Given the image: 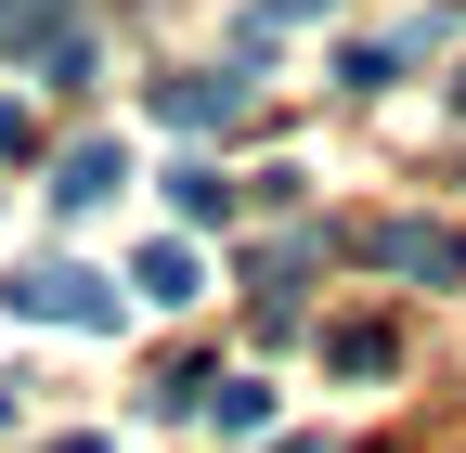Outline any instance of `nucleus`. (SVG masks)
<instances>
[{
  "label": "nucleus",
  "mask_w": 466,
  "mask_h": 453,
  "mask_svg": "<svg viewBox=\"0 0 466 453\" xmlns=\"http://www.w3.org/2000/svg\"><path fill=\"white\" fill-rule=\"evenodd\" d=\"M143 298H168V311L195 298V247H182V234H168V247H143Z\"/></svg>",
  "instance_id": "7"
},
{
  "label": "nucleus",
  "mask_w": 466,
  "mask_h": 453,
  "mask_svg": "<svg viewBox=\"0 0 466 453\" xmlns=\"http://www.w3.org/2000/svg\"><path fill=\"white\" fill-rule=\"evenodd\" d=\"M168 207H182V220H233V182H220V168H168Z\"/></svg>",
  "instance_id": "9"
},
{
  "label": "nucleus",
  "mask_w": 466,
  "mask_h": 453,
  "mask_svg": "<svg viewBox=\"0 0 466 453\" xmlns=\"http://www.w3.org/2000/svg\"><path fill=\"white\" fill-rule=\"evenodd\" d=\"M78 39V0H0V52H52Z\"/></svg>",
  "instance_id": "6"
},
{
  "label": "nucleus",
  "mask_w": 466,
  "mask_h": 453,
  "mask_svg": "<svg viewBox=\"0 0 466 453\" xmlns=\"http://www.w3.org/2000/svg\"><path fill=\"white\" fill-rule=\"evenodd\" d=\"M0 298H14L26 324H78V337H104V324H116V286H104V272H78V259H39V272H14Z\"/></svg>",
  "instance_id": "1"
},
{
  "label": "nucleus",
  "mask_w": 466,
  "mask_h": 453,
  "mask_svg": "<svg viewBox=\"0 0 466 453\" xmlns=\"http://www.w3.org/2000/svg\"><path fill=\"white\" fill-rule=\"evenodd\" d=\"M389 65H401V39H363V52H337V78H350V91H389Z\"/></svg>",
  "instance_id": "10"
},
{
  "label": "nucleus",
  "mask_w": 466,
  "mask_h": 453,
  "mask_svg": "<svg viewBox=\"0 0 466 453\" xmlns=\"http://www.w3.org/2000/svg\"><path fill=\"white\" fill-rule=\"evenodd\" d=\"M116 182H130V156H116V143H66V182H52V207H104Z\"/></svg>",
  "instance_id": "5"
},
{
  "label": "nucleus",
  "mask_w": 466,
  "mask_h": 453,
  "mask_svg": "<svg viewBox=\"0 0 466 453\" xmlns=\"http://www.w3.org/2000/svg\"><path fill=\"white\" fill-rule=\"evenodd\" d=\"M156 117H168V130H233V117H247V78H233V65H220V78H168Z\"/></svg>",
  "instance_id": "2"
},
{
  "label": "nucleus",
  "mask_w": 466,
  "mask_h": 453,
  "mask_svg": "<svg viewBox=\"0 0 466 453\" xmlns=\"http://www.w3.org/2000/svg\"><path fill=\"white\" fill-rule=\"evenodd\" d=\"M52 453H116V440H52Z\"/></svg>",
  "instance_id": "13"
},
{
  "label": "nucleus",
  "mask_w": 466,
  "mask_h": 453,
  "mask_svg": "<svg viewBox=\"0 0 466 453\" xmlns=\"http://www.w3.org/2000/svg\"><path fill=\"white\" fill-rule=\"evenodd\" d=\"M311 14H337V0H259V14H247V52H259L272 26H311Z\"/></svg>",
  "instance_id": "11"
},
{
  "label": "nucleus",
  "mask_w": 466,
  "mask_h": 453,
  "mask_svg": "<svg viewBox=\"0 0 466 453\" xmlns=\"http://www.w3.org/2000/svg\"><path fill=\"white\" fill-rule=\"evenodd\" d=\"M26 143H39V130H26V104H0V156H26Z\"/></svg>",
  "instance_id": "12"
},
{
  "label": "nucleus",
  "mask_w": 466,
  "mask_h": 453,
  "mask_svg": "<svg viewBox=\"0 0 466 453\" xmlns=\"http://www.w3.org/2000/svg\"><path fill=\"white\" fill-rule=\"evenodd\" d=\"M376 259H389V272H428V286H453V272H466V247H453V234H428V220H389Z\"/></svg>",
  "instance_id": "4"
},
{
  "label": "nucleus",
  "mask_w": 466,
  "mask_h": 453,
  "mask_svg": "<svg viewBox=\"0 0 466 453\" xmlns=\"http://www.w3.org/2000/svg\"><path fill=\"white\" fill-rule=\"evenodd\" d=\"M324 363H337V376H389V324H337Z\"/></svg>",
  "instance_id": "8"
},
{
  "label": "nucleus",
  "mask_w": 466,
  "mask_h": 453,
  "mask_svg": "<svg viewBox=\"0 0 466 453\" xmlns=\"http://www.w3.org/2000/svg\"><path fill=\"white\" fill-rule=\"evenodd\" d=\"M195 415H208L220 440H259V428H272V388H259V376H208V388H195Z\"/></svg>",
  "instance_id": "3"
}]
</instances>
